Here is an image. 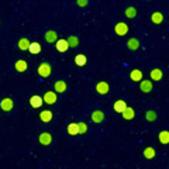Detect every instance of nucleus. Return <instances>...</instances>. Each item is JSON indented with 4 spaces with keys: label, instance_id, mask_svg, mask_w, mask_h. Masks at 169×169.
<instances>
[{
    "label": "nucleus",
    "instance_id": "14",
    "mask_svg": "<svg viewBox=\"0 0 169 169\" xmlns=\"http://www.w3.org/2000/svg\"><path fill=\"white\" fill-rule=\"evenodd\" d=\"M14 68H16L17 72H24V71L27 69V62H26V61H17L16 65H14Z\"/></svg>",
    "mask_w": 169,
    "mask_h": 169
},
{
    "label": "nucleus",
    "instance_id": "22",
    "mask_svg": "<svg viewBox=\"0 0 169 169\" xmlns=\"http://www.w3.org/2000/svg\"><path fill=\"white\" fill-rule=\"evenodd\" d=\"M151 78L154 79V80H161V79H162V71H161V69H154V71H151Z\"/></svg>",
    "mask_w": 169,
    "mask_h": 169
},
{
    "label": "nucleus",
    "instance_id": "20",
    "mask_svg": "<svg viewBox=\"0 0 169 169\" xmlns=\"http://www.w3.org/2000/svg\"><path fill=\"white\" fill-rule=\"evenodd\" d=\"M121 114H123V117H124L125 120H131V119L134 117V110L131 109V107H127V109L124 110Z\"/></svg>",
    "mask_w": 169,
    "mask_h": 169
},
{
    "label": "nucleus",
    "instance_id": "17",
    "mask_svg": "<svg viewBox=\"0 0 169 169\" xmlns=\"http://www.w3.org/2000/svg\"><path fill=\"white\" fill-rule=\"evenodd\" d=\"M40 119H41L42 121L48 123V121H51V120H52V113H51L50 110H45V111H42L41 114H40Z\"/></svg>",
    "mask_w": 169,
    "mask_h": 169
},
{
    "label": "nucleus",
    "instance_id": "26",
    "mask_svg": "<svg viewBox=\"0 0 169 169\" xmlns=\"http://www.w3.org/2000/svg\"><path fill=\"white\" fill-rule=\"evenodd\" d=\"M66 42H68V45H69V47H73V48H75V47H78L79 40L76 38V37H71L69 40H66Z\"/></svg>",
    "mask_w": 169,
    "mask_h": 169
},
{
    "label": "nucleus",
    "instance_id": "16",
    "mask_svg": "<svg viewBox=\"0 0 169 169\" xmlns=\"http://www.w3.org/2000/svg\"><path fill=\"white\" fill-rule=\"evenodd\" d=\"M68 133L71 135H78L79 134V127H78V123H72L68 125Z\"/></svg>",
    "mask_w": 169,
    "mask_h": 169
},
{
    "label": "nucleus",
    "instance_id": "13",
    "mask_svg": "<svg viewBox=\"0 0 169 169\" xmlns=\"http://www.w3.org/2000/svg\"><path fill=\"white\" fill-rule=\"evenodd\" d=\"M2 109L6 110V111L11 110L13 109V100H11V99H3V100H2Z\"/></svg>",
    "mask_w": 169,
    "mask_h": 169
},
{
    "label": "nucleus",
    "instance_id": "28",
    "mask_svg": "<svg viewBox=\"0 0 169 169\" xmlns=\"http://www.w3.org/2000/svg\"><path fill=\"white\" fill-rule=\"evenodd\" d=\"M125 14H127V17H135L137 11H135V9H134V7H128L127 11H125Z\"/></svg>",
    "mask_w": 169,
    "mask_h": 169
},
{
    "label": "nucleus",
    "instance_id": "1",
    "mask_svg": "<svg viewBox=\"0 0 169 169\" xmlns=\"http://www.w3.org/2000/svg\"><path fill=\"white\" fill-rule=\"evenodd\" d=\"M38 73H40L41 76H44V78L50 76L51 75V66L48 64H41L40 66H38Z\"/></svg>",
    "mask_w": 169,
    "mask_h": 169
},
{
    "label": "nucleus",
    "instance_id": "21",
    "mask_svg": "<svg viewBox=\"0 0 169 169\" xmlns=\"http://www.w3.org/2000/svg\"><path fill=\"white\" fill-rule=\"evenodd\" d=\"M55 90L59 92V93H64L66 90V83L62 82V80H58V82L55 83Z\"/></svg>",
    "mask_w": 169,
    "mask_h": 169
},
{
    "label": "nucleus",
    "instance_id": "6",
    "mask_svg": "<svg viewBox=\"0 0 169 169\" xmlns=\"http://www.w3.org/2000/svg\"><path fill=\"white\" fill-rule=\"evenodd\" d=\"M38 140H40V142H41L42 145H48V144L52 141V137H51L50 133H41Z\"/></svg>",
    "mask_w": 169,
    "mask_h": 169
},
{
    "label": "nucleus",
    "instance_id": "8",
    "mask_svg": "<svg viewBox=\"0 0 169 169\" xmlns=\"http://www.w3.org/2000/svg\"><path fill=\"white\" fill-rule=\"evenodd\" d=\"M30 104H31V107H34V109H38V107H41L42 104V99L41 96H32L31 99H30Z\"/></svg>",
    "mask_w": 169,
    "mask_h": 169
},
{
    "label": "nucleus",
    "instance_id": "2",
    "mask_svg": "<svg viewBox=\"0 0 169 169\" xmlns=\"http://www.w3.org/2000/svg\"><path fill=\"white\" fill-rule=\"evenodd\" d=\"M42 101H45L48 104H54L55 101H56V95H55L54 92H47L44 99H42Z\"/></svg>",
    "mask_w": 169,
    "mask_h": 169
},
{
    "label": "nucleus",
    "instance_id": "4",
    "mask_svg": "<svg viewBox=\"0 0 169 169\" xmlns=\"http://www.w3.org/2000/svg\"><path fill=\"white\" fill-rule=\"evenodd\" d=\"M96 90H97V93H100V95H106V93L110 90V87L106 82H99L96 85Z\"/></svg>",
    "mask_w": 169,
    "mask_h": 169
},
{
    "label": "nucleus",
    "instance_id": "9",
    "mask_svg": "<svg viewBox=\"0 0 169 169\" xmlns=\"http://www.w3.org/2000/svg\"><path fill=\"white\" fill-rule=\"evenodd\" d=\"M28 51H30V54H40L41 52V45L38 44V42H30V45H28Z\"/></svg>",
    "mask_w": 169,
    "mask_h": 169
},
{
    "label": "nucleus",
    "instance_id": "19",
    "mask_svg": "<svg viewBox=\"0 0 169 169\" xmlns=\"http://www.w3.org/2000/svg\"><path fill=\"white\" fill-rule=\"evenodd\" d=\"M151 20H152V23L154 24H161L162 21H164V16L161 13H154L151 16Z\"/></svg>",
    "mask_w": 169,
    "mask_h": 169
},
{
    "label": "nucleus",
    "instance_id": "11",
    "mask_svg": "<svg viewBox=\"0 0 169 169\" xmlns=\"http://www.w3.org/2000/svg\"><path fill=\"white\" fill-rule=\"evenodd\" d=\"M125 109H127V106H125V101L124 100H117L114 103V110L117 113H123Z\"/></svg>",
    "mask_w": 169,
    "mask_h": 169
},
{
    "label": "nucleus",
    "instance_id": "12",
    "mask_svg": "<svg viewBox=\"0 0 169 169\" xmlns=\"http://www.w3.org/2000/svg\"><path fill=\"white\" fill-rule=\"evenodd\" d=\"M141 90L144 93H149L152 90V83L151 80H142L141 82Z\"/></svg>",
    "mask_w": 169,
    "mask_h": 169
},
{
    "label": "nucleus",
    "instance_id": "3",
    "mask_svg": "<svg viewBox=\"0 0 169 169\" xmlns=\"http://www.w3.org/2000/svg\"><path fill=\"white\" fill-rule=\"evenodd\" d=\"M116 34H119V35H125L128 31V27L125 23H119L117 26H116Z\"/></svg>",
    "mask_w": 169,
    "mask_h": 169
},
{
    "label": "nucleus",
    "instance_id": "5",
    "mask_svg": "<svg viewBox=\"0 0 169 169\" xmlns=\"http://www.w3.org/2000/svg\"><path fill=\"white\" fill-rule=\"evenodd\" d=\"M130 79L134 80V82H140V80H142V72L140 69H134L130 73Z\"/></svg>",
    "mask_w": 169,
    "mask_h": 169
},
{
    "label": "nucleus",
    "instance_id": "24",
    "mask_svg": "<svg viewBox=\"0 0 169 169\" xmlns=\"http://www.w3.org/2000/svg\"><path fill=\"white\" fill-rule=\"evenodd\" d=\"M28 45H30V41H28L27 38H21L18 41V48L20 50H28Z\"/></svg>",
    "mask_w": 169,
    "mask_h": 169
},
{
    "label": "nucleus",
    "instance_id": "18",
    "mask_svg": "<svg viewBox=\"0 0 169 169\" xmlns=\"http://www.w3.org/2000/svg\"><path fill=\"white\" fill-rule=\"evenodd\" d=\"M144 156H145L146 159H152V158L155 156V149L151 148V146L145 148V149H144Z\"/></svg>",
    "mask_w": 169,
    "mask_h": 169
},
{
    "label": "nucleus",
    "instance_id": "15",
    "mask_svg": "<svg viewBox=\"0 0 169 169\" xmlns=\"http://www.w3.org/2000/svg\"><path fill=\"white\" fill-rule=\"evenodd\" d=\"M103 119H104V114L101 113L100 110L95 111V113H93V116H92V120H93L95 123H101V121H103Z\"/></svg>",
    "mask_w": 169,
    "mask_h": 169
},
{
    "label": "nucleus",
    "instance_id": "10",
    "mask_svg": "<svg viewBox=\"0 0 169 169\" xmlns=\"http://www.w3.org/2000/svg\"><path fill=\"white\" fill-rule=\"evenodd\" d=\"M87 62V58H86V55H83V54H79L75 56V64L78 65V66H83V65H86Z\"/></svg>",
    "mask_w": 169,
    "mask_h": 169
},
{
    "label": "nucleus",
    "instance_id": "27",
    "mask_svg": "<svg viewBox=\"0 0 169 169\" xmlns=\"http://www.w3.org/2000/svg\"><path fill=\"white\" fill-rule=\"evenodd\" d=\"M138 45H140V42H138L137 40H130V41H128V48H130V50H137Z\"/></svg>",
    "mask_w": 169,
    "mask_h": 169
},
{
    "label": "nucleus",
    "instance_id": "29",
    "mask_svg": "<svg viewBox=\"0 0 169 169\" xmlns=\"http://www.w3.org/2000/svg\"><path fill=\"white\" fill-rule=\"evenodd\" d=\"M78 127H79V134H83L87 131V125L85 123H78Z\"/></svg>",
    "mask_w": 169,
    "mask_h": 169
},
{
    "label": "nucleus",
    "instance_id": "30",
    "mask_svg": "<svg viewBox=\"0 0 169 169\" xmlns=\"http://www.w3.org/2000/svg\"><path fill=\"white\" fill-rule=\"evenodd\" d=\"M155 119H156L155 111H148V113H146V120H148V121H154Z\"/></svg>",
    "mask_w": 169,
    "mask_h": 169
},
{
    "label": "nucleus",
    "instance_id": "7",
    "mask_svg": "<svg viewBox=\"0 0 169 169\" xmlns=\"http://www.w3.org/2000/svg\"><path fill=\"white\" fill-rule=\"evenodd\" d=\"M69 48L68 42H66V40H58L56 41V50L59 51V52H66Z\"/></svg>",
    "mask_w": 169,
    "mask_h": 169
},
{
    "label": "nucleus",
    "instance_id": "23",
    "mask_svg": "<svg viewBox=\"0 0 169 169\" xmlns=\"http://www.w3.org/2000/svg\"><path fill=\"white\" fill-rule=\"evenodd\" d=\"M45 40L48 42H55L56 41V32L55 31H48L45 34Z\"/></svg>",
    "mask_w": 169,
    "mask_h": 169
},
{
    "label": "nucleus",
    "instance_id": "25",
    "mask_svg": "<svg viewBox=\"0 0 169 169\" xmlns=\"http://www.w3.org/2000/svg\"><path fill=\"white\" fill-rule=\"evenodd\" d=\"M168 135H169L168 131H162V133L159 134V140H161V142H162V144H168V141H169Z\"/></svg>",
    "mask_w": 169,
    "mask_h": 169
}]
</instances>
